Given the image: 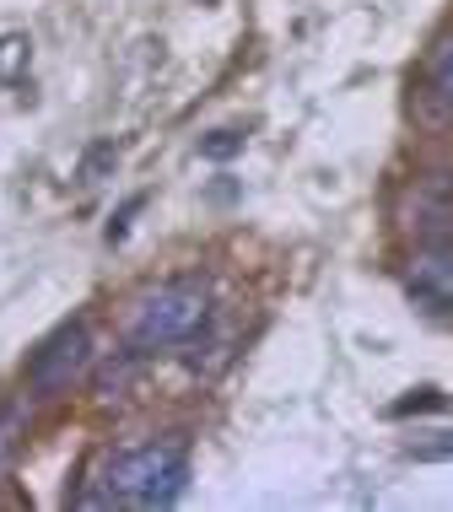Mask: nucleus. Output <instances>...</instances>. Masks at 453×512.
<instances>
[{"label": "nucleus", "instance_id": "9d476101", "mask_svg": "<svg viewBox=\"0 0 453 512\" xmlns=\"http://www.w3.org/2000/svg\"><path fill=\"white\" fill-rule=\"evenodd\" d=\"M437 405H443V394H437V389H421L416 399H400V405H394V415H410V410H437Z\"/></svg>", "mask_w": 453, "mask_h": 512}, {"label": "nucleus", "instance_id": "9b49d317", "mask_svg": "<svg viewBox=\"0 0 453 512\" xmlns=\"http://www.w3.org/2000/svg\"><path fill=\"white\" fill-rule=\"evenodd\" d=\"M416 459H453V432H448V442H437V448H432V442H421Z\"/></svg>", "mask_w": 453, "mask_h": 512}, {"label": "nucleus", "instance_id": "423d86ee", "mask_svg": "<svg viewBox=\"0 0 453 512\" xmlns=\"http://www.w3.org/2000/svg\"><path fill=\"white\" fill-rule=\"evenodd\" d=\"M427 103L443 119H453V33L437 38L432 54H427Z\"/></svg>", "mask_w": 453, "mask_h": 512}, {"label": "nucleus", "instance_id": "39448f33", "mask_svg": "<svg viewBox=\"0 0 453 512\" xmlns=\"http://www.w3.org/2000/svg\"><path fill=\"white\" fill-rule=\"evenodd\" d=\"M410 232L421 243H453V195L443 184H421L416 189V205H410Z\"/></svg>", "mask_w": 453, "mask_h": 512}, {"label": "nucleus", "instance_id": "0eeeda50", "mask_svg": "<svg viewBox=\"0 0 453 512\" xmlns=\"http://www.w3.org/2000/svg\"><path fill=\"white\" fill-rule=\"evenodd\" d=\"M114 162H119V151L108 146V141H98V146L87 151V157H81V173H76V178H81V184H98V178L114 168Z\"/></svg>", "mask_w": 453, "mask_h": 512}, {"label": "nucleus", "instance_id": "7ed1b4c3", "mask_svg": "<svg viewBox=\"0 0 453 512\" xmlns=\"http://www.w3.org/2000/svg\"><path fill=\"white\" fill-rule=\"evenodd\" d=\"M87 362H92L87 324H65V329H54V335L33 351V362H27V389H33L38 399H49V394L71 389Z\"/></svg>", "mask_w": 453, "mask_h": 512}, {"label": "nucleus", "instance_id": "f8f14e48", "mask_svg": "<svg viewBox=\"0 0 453 512\" xmlns=\"http://www.w3.org/2000/svg\"><path fill=\"white\" fill-rule=\"evenodd\" d=\"M6 442H11V437H6V421H0V453H6Z\"/></svg>", "mask_w": 453, "mask_h": 512}, {"label": "nucleus", "instance_id": "20e7f679", "mask_svg": "<svg viewBox=\"0 0 453 512\" xmlns=\"http://www.w3.org/2000/svg\"><path fill=\"white\" fill-rule=\"evenodd\" d=\"M410 297L432 313H453V243H427L410 259Z\"/></svg>", "mask_w": 453, "mask_h": 512}, {"label": "nucleus", "instance_id": "1a4fd4ad", "mask_svg": "<svg viewBox=\"0 0 453 512\" xmlns=\"http://www.w3.org/2000/svg\"><path fill=\"white\" fill-rule=\"evenodd\" d=\"M27 65V38H0V81H11Z\"/></svg>", "mask_w": 453, "mask_h": 512}, {"label": "nucleus", "instance_id": "f257e3e1", "mask_svg": "<svg viewBox=\"0 0 453 512\" xmlns=\"http://www.w3.org/2000/svg\"><path fill=\"white\" fill-rule=\"evenodd\" d=\"M189 486V442L162 437L146 448H130L108 464L103 475V502L119 507H173Z\"/></svg>", "mask_w": 453, "mask_h": 512}, {"label": "nucleus", "instance_id": "f03ea898", "mask_svg": "<svg viewBox=\"0 0 453 512\" xmlns=\"http://www.w3.org/2000/svg\"><path fill=\"white\" fill-rule=\"evenodd\" d=\"M211 324V292L200 281H168L146 292L130 313V351H168V345L195 340Z\"/></svg>", "mask_w": 453, "mask_h": 512}, {"label": "nucleus", "instance_id": "6e6552de", "mask_svg": "<svg viewBox=\"0 0 453 512\" xmlns=\"http://www.w3.org/2000/svg\"><path fill=\"white\" fill-rule=\"evenodd\" d=\"M238 151H243L238 130H216V135H205V141H200V157H211V162H227V157H238Z\"/></svg>", "mask_w": 453, "mask_h": 512}]
</instances>
